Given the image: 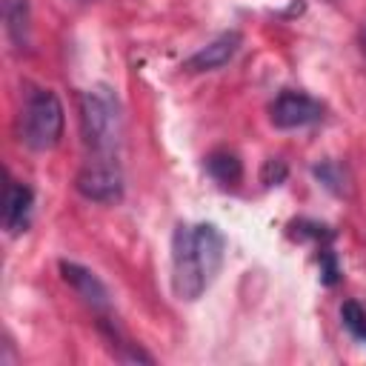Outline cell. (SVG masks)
Returning a JSON list of instances; mask_svg holds the SVG:
<instances>
[{"instance_id": "cell-1", "label": "cell", "mask_w": 366, "mask_h": 366, "mask_svg": "<svg viewBox=\"0 0 366 366\" xmlns=\"http://www.w3.org/2000/svg\"><path fill=\"white\" fill-rule=\"evenodd\" d=\"M223 232L214 223H180L172 234V292L197 300L223 266Z\"/></svg>"}, {"instance_id": "cell-2", "label": "cell", "mask_w": 366, "mask_h": 366, "mask_svg": "<svg viewBox=\"0 0 366 366\" xmlns=\"http://www.w3.org/2000/svg\"><path fill=\"white\" fill-rule=\"evenodd\" d=\"M80 134L94 157H117L123 140V114L112 86L97 83L80 94Z\"/></svg>"}, {"instance_id": "cell-3", "label": "cell", "mask_w": 366, "mask_h": 366, "mask_svg": "<svg viewBox=\"0 0 366 366\" xmlns=\"http://www.w3.org/2000/svg\"><path fill=\"white\" fill-rule=\"evenodd\" d=\"M63 103L49 89H34L20 114V140L31 152H49L63 137Z\"/></svg>"}, {"instance_id": "cell-4", "label": "cell", "mask_w": 366, "mask_h": 366, "mask_svg": "<svg viewBox=\"0 0 366 366\" xmlns=\"http://www.w3.org/2000/svg\"><path fill=\"white\" fill-rule=\"evenodd\" d=\"M74 189L92 203H117L123 197V172L114 157H94L77 172Z\"/></svg>"}, {"instance_id": "cell-5", "label": "cell", "mask_w": 366, "mask_h": 366, "mask_svg": "<svg viewBox=\"0 0 366 366\" xmlns=\"http://www.w3.org/2000/svg\"><path fill=\"white\" fill-rule=\"evenodd\" d=\"M323 117V106L306 92H280L269 106V120L277 129H303Z\"/></svg>"}, {"instance_id": "cell-6", "label": "cell", "mask_w": 366, "mask_h": 366, "mask_svg": "<svg viewBox=\"0 0 366 366\" xmlns=\"http://www.w3.org/2000/svg\"><path fill=\"white\" fill-rule=\"evenodd\" d=\"M60 274H63V280L83 297L86 306H92V309L100 312V315L112 312V295H109L106 283H103L92 269H86V266H80V263H74V260H60Z\"/></svg>"}, {"instance_id": "cell-7", "label": "cell", "mask_w": 366, "mask_h": 366, "mask_svg": "<svg viewBox=\"0 0 366 366\" xmlns=\"http://www.w3.org/2000/svg\"><path fill=\"white\" fill-rule=\"evenodd\" d=\"M240 43H243L240 31H234V29H232V31H223V34H217L214 40H209L206 46H200V49L183 63V69H186V71H214V69L226 66V63L237 54Z\"/></svg>"}, {"instance_id": "cell-8", "label": "cell", "mask_w": 366, "mask_h": 366, "mask_svg": "<svg viewBox=\"0 0 366 366\" xmlns=\"http://www.w3.org/2000/svg\"><path fill=\"white\" fill-rule=\"evenodd\" d=\"M31 206H34V192L26 183L9 180L6 192H3V226L9 234H17L29 226Z\"/></svg>"}, {"instance_id": "cell-9", "label": "cell", "mask_w": 366, "mask_h": 366, "mask_svg": "<svg viewBox=\"0 0 366 366\" xmlns=\"http://www.w3.org/2000/svg\"><path fill=\"white\" fill-rule=\"evenodd\" d=\"M3 23L11 46L26 49L29 46V29H31V6L29 0H3Z\"/></svg>"}, {"instance_id": "cell-10", "label": "cell", "mask_w": 366, "mask_h": 366, "mask_svg": "<svg viewBox=\"0 0 366 366\" xmlns=\"http://www.w3.org/2000/svg\"><path fill=\"white\" fill-rule=\"evenodd\" d=\"M206 172H209L217 183H223V186H232V183H237V180L243 177V166H240L237 154L223 152V149H217V152H212V154L206 157Z\"/></svg>"}, {"instance_id": "cell-11", "label": "cell", "mask_w": 366, "mask_h": 366, "mask_svg": "<svg viewBox=\"0 0 366 366\" xmlns=\"http://www.w3.org/2000/svg\"><path fill=\"white\" fill-rule=\"evenodd\" d=\"M340 320H343V326H346L357 340L366 343V312H363L355 300H346V303L340 306Z\"/></svg>"}, {"instance_id": "cell-12", "label": "cell", "mask_w": 366, "mask_h": 366, "mask_svg": "<svg viewBox=\"0 0 366 366\" xmlns=\"http://www.w3.org/2000/svg\"><path fill=\"white\" fill-rule=\"evenodd\" d=\"M260 180H263L266 186L283 183V180H286V163L277 160V157H269V160L263 163V169H260Z\"/></svg>"}, {"instance_id": "cell-13", "label": "cell", "mask_w": 366, "mask_h": 366, "mask_svg": "<svg viewBox=\"0 0 366 366\" xmlns=\"http://www.w3.org/2000/svg\"><path fill=\"white\" fill-rule=\"evenodd\" d=\"M315 174H317V177H320L332 192H340V186H337V183H340V177H337V169H335L332 163H320V166H315Z\"/></svg>"}, {"instance_id": "cell-14", "label": "cell", "mask_w": 366, "mask_h": 366, "mask_svg": "<svg viewBox=\"0 0 366 366\" xmlns=\"http://www.w3.org/2000/svg\"><path fill=\"white\" fill-rule=\"evenodd\" d=\"M323 280L326 283H335L337 280V266H335V257L329 252L323 254Z\"/></svg>"}]
</instances>
